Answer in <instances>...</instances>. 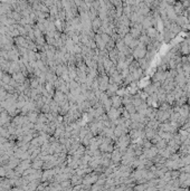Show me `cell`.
<instances>
[{"instance_id": "obj_1", "label": "cell", "mask_w": 190, "mask_h": 191, "mask_svg": "<svg viewBox=\"0 0 190 191\" xmlns=\"http://www.w3.org/2000/svg\"><path fill=\"white\" fill-rule=\"evenodd\" d=\"M189 52H190V50H189V47H188V44L187 43L181 44V53L184 54V55H188Z\"/></svg>"}]
</instances>
